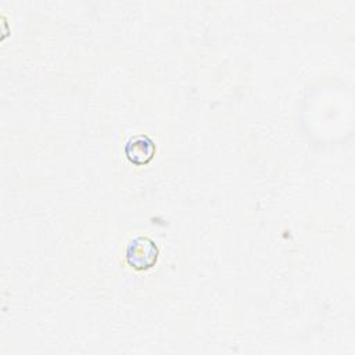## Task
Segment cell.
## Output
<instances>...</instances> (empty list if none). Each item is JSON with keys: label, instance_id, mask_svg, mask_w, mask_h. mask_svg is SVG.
I'll use <instances>...</instances> for the list:
<instances>
[{"label": "cell", "instance_id": "1", "mask_svg": "<svg viewBox=\"0 0 355 355\" xmlns=\"http://www.w3.org/2000/svg\"><path fill=\"white\" fill-rule=\"evenodd\" d=\"M159 248L155 241L147 236H137L129 241L125 252L126 263L135 270H148L155 266Z\"/></svg>", "mask_w": 355, "mask_h": 355}, {"label": "cell", "instance_id": "2", "mask_svg": "<svg viewBox=\"0 0 355 355\" xmlns=\"http://www.w3.org/2000/svg\"><path fill=\"white\" fill-rule=\"evenodd\" d=\"M123 151L129 162H132L133 165L141 166L148 164L154 158L157 146L150 136L135 135L126 140Z\"/></svg>", "mask_w": 355, "mask_h": 355}]
</instances>
